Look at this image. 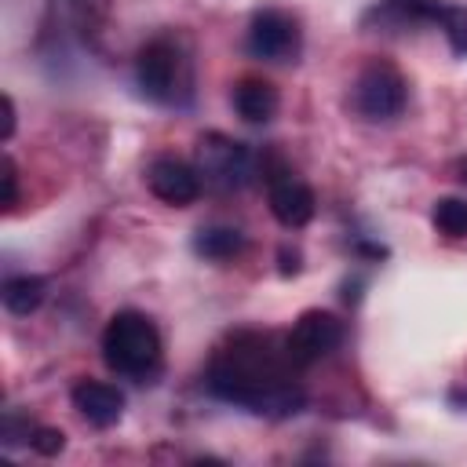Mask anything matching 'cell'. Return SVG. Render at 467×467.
<instances>
[{
    "mask_svg": "<svg viewBox=\"0 0 467 467\" xmlns=\"http://www.w3.org/2000/svg\"><path fill=\"white\" fill-rule=\"evenodd\" d=\"M135 84L153 102H179V91H186V58L175 40L157 36L135 55Z\"/></svg>",
    "mask_w": 467,
    "mask_h": 467,
    "instance_id": "obj_3",
    "label": "cell"
},
{
    "mask_svg": "<svg viewBox=\"0 0 467 467\" xmlns=\"http://www.w3.org/2000/svg\"><path fill=\"white\" fill-rule=\"evenodd\" d=\"M296 365L285 339L263 332H237L208 365V390L230 405L255 416H292L303 409L306 394L292 379Z\"/></svg>",
    "mask_w": 467,
    "mask_h": 467,
    "instance_id": "obj_1",
    "label": "cell"
},
{
    "mask_svg": "<svg viewBox=\"0 0 467 467\" xmlns=\"http://www.w3.org/2000/svg\"><path fill=\"white\" fill-rule=\"evenodd\" d=\"M339 343H343V325L328 310H306V314H299V321L285 336V350H288V358H292L296 368H306V365L328 358Z\"/></svg>",
    "mask_w": 467,
    "mask_h": 467,
    "instance_id": "obj_6",
    "label": "cell"
},
{
    "mask_svg": "<svg viewBox=\"0 0 467 467\" xmlns=\"http://www.w3.org/2000/svg\"><path fill=\"white\" fill-rule=\"evenodd\" d=\"M241 248H244V234L234 226H208V230H197V237H193V252L204 259H215V263L234 259Z\"/></svg>",
    "mask_w": 467,
    "mask_h": 467,
    "instance_id": "obj_13",
    "label": "cell"
},
{
    "mask_svg": "<svg viewBox=\"0 0 467 467\" xmlns=\"http://www.w3.org/2000/svg\"><path fill=\"white\" fill-rule=\"evenodd\" d=\"M15 201H18V168H15V161H11V157H4V197H0L4 212H11V208H15Z\"/></svg>",
    "mask_w": 467,
    "mask_h": 467,
    "instance_id": "obj_17",
    "label": "cell"
},
{
    "mask_svg": "<svg viewBox=\"0 0 467 467\" xmlns=\"http://www.w3.org/2000/svg\"><path fill=\"white\" fill-rule=\"evenodd\" d=\"M230 99H234L237 117L248 120V124H266L277 113V106H281L277 88L270 80H263V77H241L234 84V95Z\"/></svg>",
    "mask_w": 467,
    "mask_h": 467,
    "instance_id": "obj_11",
    "label": "cell"
},
{
    "mask_svg": "<svg viewBox=\"0 0 467 467\" xmlns=\"http://www.w3.org/2000/svg\"><path fill=\"white\" fill-rule=\"evenodd\" d=\"M0 106H4V139H11L15 135V102H11V95H4Z\"/></svg>",
    "mask_w": 467,
    "mask_h": 467,
    "instance_id": "obj_18",
    "label": "cell"
},
{
    "mask_svg": "<svg viewBox=\"0 0 467 467\" xmlns=\"http://www.w3.org/2000/svg\"><path fill=\"white\" fill-rule=\"evenodd\" d=\"M431 22L441 26V33L449 36L452 51L467 58V7H449V4H434Z\"/></svg>",
    "mask_w": 467,
    "mask_h": 467,
    "instance_id": "obj_14",
    "label": "cell"
},
{
    "mask_svg": "<svg viewBox=\"0 0 467 467\" xmlns=\"http://www.w3.org/2000/svg\"><path fill=\"white\" fill-rule=\"evenodd\" d=\"M244 47H248V55H255L263 62H288L299 55V26L292 15H285L277 7L255 11L248 22Z\"/></svg>",
    "mask_w": 467,
    "mask_h": 467,
    "instance_id": "obj_7",
    "label": "cell"
},
{
    "mask_svg": "<svg viewBox=\"0 0 467 467\" xmlns=\"http://www.w3.org/2000/svg\"><path fill=\"white\" fill-rule=\"evenodd\" d=\"M62 445H66V434L58 427H33V434H29V449L40 456H55V452H62Z\"/></svg>",
    "mask_w": 467,
    "mask_h": 467,
    "instance_id": "obj_16",
    "label": "cell"
},
{
    "mask_svg": "<svg viewBox=\"0 0 467 467\" xmlns=\"http://www.w3.org/2000/svg\"><path fill=\"white\" fill-rule=\"evenodd\" d=\"M314 208H317L314 190H310L303 179H296V175L285 171V168L270 175V212H274V219H277L281 226H288V230L306 226V223L314 219Z\"/></svg>",
    "mask_w": 467,
    "mask_h": 467,
    "instance_id": "obj_9",
    "label": "cell"
},
{
    "mask_svg": "<svg viewBox=\"0 0 467 467\" xmlns=\"http://www.w3.org/2000/svg\"><path fill=\"white\" fill-rule=\"evenodd\" d=\"M405 95H409V88H405L401 69L394 62H387V58H372L358 73L350 102L365 120H390V117H398L405 109Z\"/></svg>",
    "mask_w": 467,
    "mask_h": 467,
    "instance_id": "obj_4",
    "label": "cell"
},
{
    "mask_svg": "<svg viewBox=\"0 0 467 467\" xmlns=\"http://www.w3.org/2000/svg\"><path fill=\"white\" fill-rule=\"evenodd\" d=\"M102 361L124 379H146L161 368V332L139 310H120L102 332Z\"/></svg>",
    "mask_w": 467,
    "mask_h": 467,
    "instance_id": "obj_2",
    "label": "cell"
},
{
    "mask_svg": "<svg viewBox=\"0 0 467 467\" xmlns=\"http://www.w3.org/2000/svg\"><path fill=\"white\" fill-rule=\"evenodd\" d=\"M434 226L445 234V237H467V201L460 197H441L431 212Z\"/></svg>",
    "mask_w": 467,
    "mask_h": 467,
    "instance_id": "obj_15",
    "label": "cell"
},
{
    "mask_svg": "<svg viewBox=\"0 0 467 467\" xmlns=\"http://www.w3.org/2000/svg\"><path fill=\"white\" fill-rule=\"evenodd\" d=\"M146 182L153 190V197H161L164 204H193L201 193V171L179 157H157L146 171Z\"/></svg>",
    "mask_w": 467,
    "mask_h": 467,
    "instance_id": "obj_8",
    "label": "cell"
},
{
    "mask_svg": "<svg viewBox=\"0 0 467 467\" xmlns=\"http://www.w3.org/2000/svg\"><path fill=\"white\" fill-rule=\"evenodd\" d=\"M197 171L215 190H237L252 175V153L237 139L223 131H208L197 139Z\"/></svg>",
    "mask_w": 467,
    "mask_h": 467,
    "instance_id": "obj_5",
    "label": "cell"
},
{
    "mask_svg": "<svg viewBox=\"0 0 467 467\" xmlns=\"http://www.w3.org/2000/svg\"><path fill=\"white\" fill-rule=\"evenodd\" d=\"M73 409L91 423V427H113L124 412V394L113 383L102 379H80L73 387Z\"/></svg>",
    "mask_w": 467,
    "mask_h": 467,
    "instance_id": "obj_10",
    "label": "cell"
},
{
    "mask_svg": "<svg viewBox=\"0 0 467 467\" xmlns=\"http://www.w3.org/2000/svg\"><path fill=\"white\" fill-rule=\"evenodd\" d=\"M4 306L11 310V314H18V317H26V314H33L40 303H44V296H47V285H44V277H33V274H18V277H7L4 281Z\"/></svg>",
    "mask_w": 467,
    "mask_h": 467,
    "instance_id": "obj_12",
    "label": "cell"
}]
</instances>
